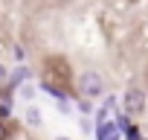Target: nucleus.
Masks as SVG:
<instances>
[{
  "label": "nucleus",
  "mask_w": 148,
  "mask_h": 140,
  "mask_svg": "<svg viewBox=\"0 0 148 140\" xmlns=\"http://www.w3.org/2000/svg\"><path fill=\"white\" fill-rule=\"evenodd\" d=\"M18 94H21V96H23L26 102H32V99H35V88H32L29 82H23V85H18Z\"/></svg>",
  "instance_id": "nucleus-6"
},
{
  "label": "nucleus",
  "mask_w": 148,
  "mask_h": 140,
  "mask_svg": "<svg viewBox=\"0 0 148 140\" xmlns=\"http://www.w3.org/2000/svg\"><path fill=\"white\" fill-rule=\"evenodd\" d=\"M29 76H32V73H29V67H18L15 73L9 76V85H12V88H15V85H23V82H26Z\"/></svg>",
  "instance_id": "nucleus-4"
},
{
  "label": "nucleus",
  "mask_w": 148,
  "mask_h": 140,
  "mask_svg": "<svg viewBox=\"0 0 148 140\" xmlns=\"http://www.w3.org/2000/svg\"><path fill=\"white\" fill-rule=\"evenodd\" d=\"M0 140H9V125H6V120H0Z\"/></svg>",
  "instance_id": "nucleus-9"
},
{
  "label": "nucleus",
  "mask_w": 148,
  "mask_h": 140,
  "mask_svg": "<svg viewBox=\"0 0 148 140\" xmlns=\"http://www.w3.org/2000/svg\"><path fill=\"white\" fill-rule=\"evenodd\" d=\"M142 111H145V91L142 88H128L125 91V114L139 117Z\"/></svg>",
  "instance_id": "nucleus-2"
},
{
  "label": "nucleus",
  "mask_w": 148,
  "mask_h": 140,
  "mask_svg": "<svg viewBox=\"0 0 148 140\" xmlns=\"http://www.w3.org/2000/svg\"><path fill=\"white\" fill-rule=\"evenodd\" d=\"M6 82H9V67L0 61V85H6Z\"/></svg>",
  "instance_id": "nucleus-7"
},
{
  "label": "nucleus",
  "mask_w": 148,
  "mask_h": 140,
  "mask_svg": "<svg viewBox=\"0 0 148 140\" xmlns=\"http://www.w3.org/2000/svg\"><path fill=\"white\" fill-rule=\"evenodd\" d=\"M9 111H12V102H6V99H3V105H0V120H6V117H9Z\"/></svg>",
  "instance_id": "nucleus-8"
},
{
  "label": "nucleus",
  "mask_w": 148,
  "mask_h": 140,
  "mask_svg": "<svg viewBox=\"0 0 148 140\" xmlns=\"http://www.w3.org/2000/svg\"><path fill=\"white\" fill-rule=\"evenodd\" d=\"M125 134L116 128V123H105V140H122Z\"/></svg>",
  "instance_id": "nucleus-5"
},
{
  "label": "nucleus",
  "mask_w": 148,
  "mask_h": 140,
  "mask_svg": "<svg viewBox=\"0 0 148 140\" xmlns=\"http://www.w3.org/2000/svg\"><path fill=\"white\" fill-rule=\"evenodd\" d=\"M79 94H82V99H99V96H105V79H102V73H96V70H84V73L79 76Z\"/></svg>",
  "instance_id": "nucleus-1"
},
{
  "label": "nucleus",
  "mask_w": 148,
  "mask_h": 140,
  "mask_svg": "<svg viewBox=\"0 0 148 140\" xmlns=\"http://www.w3.org/2000/svg\"><path fill=\"white\" fill-rule=\"evenodd\" d=\"M79 108H82L84 114H90V108H93V105H90V99H82V102H79Z\"/></svg>",
  "instance_id": "nucleus-10"
},
{
  "label": "nucleus",
  "mask_w": 148,
  "mask_h": 140,
  "mask_svg": "<svg viewBox=\"0 0 148 140\" xmlns=\"http://www.w3.org/2000/svg\"><path fill=\"white\" fill-rule=\"evenodd\" d=\"M55 140H70V137H55Z\"/></svg>",
  "instance_id": "nucleus-11"
},
{
  "label": "nucleus",
  "mask_w": 148,
  "mask_h": 140,
  "mask_svg": "<svg viewBox=\"0 0 148 140\" xmlns=\"http://www.w3.org/2000/svg\"><path fill=\"white\" fill-rule=\"evenodd\" d=\"M23 123H26L29 128H41V123H44V120H41V111H38L35 105H29V108L23 111Z\"/></svg>",
  "instance_id": "nucleus-3"
}]
</instances>
